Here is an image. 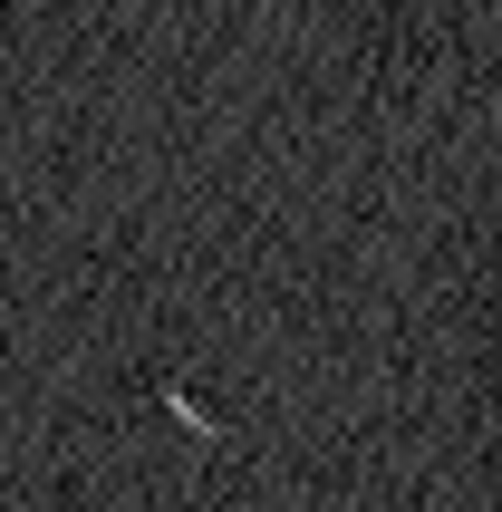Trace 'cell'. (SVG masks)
Listing matches in <instances>:
<instances>
[{"label": "cell", "instance_id": "obj_1", "mask_svg": "<svg viewBox=\"0 0 502 512\" xmlns=\"http://www.w3.org/2000/svg\"><path fill=\"white\" fill-rule=\"evenodd\" d=\"M155 406H165V416H174V426H184V435H194V445H223V406H203L194 397V387H184V377H165V387H155Z\"/></svg>", "mask_w": 502, "mask_h": 512}]
</instances>
